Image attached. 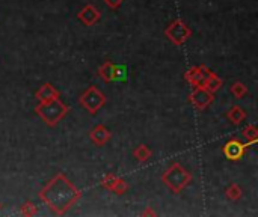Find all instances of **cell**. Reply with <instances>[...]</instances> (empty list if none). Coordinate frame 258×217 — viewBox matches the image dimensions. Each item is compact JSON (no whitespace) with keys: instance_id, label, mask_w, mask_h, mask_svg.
Instances as JSON below:
<instances>
[{"instance_id":"52a82bcc","label":"cell","mask_w":258,"mask_h":217,"mask_svg":"<svg viewBox=\"0 0 258 217\" xmlns=\"http://www.w3.org/2000/svg\"><path fill=\"white\" fill-rule=\"evenodd\" d=\"M224 155L231 160V161H239L243 158L245 155V151H246V147L245 143L240 142L239 139H229L225 145H224Z\"/></svg>"},{"instance_id":"603a6c76","label":"cell","mask_w":258,"mask_h":217,"mask_svg":"<svg viewBox=\"0 0 258 217\" xmlns=\"http://www.w3.org/2000/svg\"><path fill=\"white\" fill-rule=\"evenodd\" d=\"M124 0H104V3L110 8V9H118L123 5Z\"/></svg>"},{"instance_id":"44dd1931","label":"cell","mask_w":258,"mask_h":217,"mask_svg":"<svg viewBox=\"0 0 258 217\" xmlns=\"http://www.w3.org/2000/svg\"><path fill=\"white\" fill-rule=\"evenodd\" d=\"M116 180H118V177H116V175H113V174H107V175H106V177L101 180L100 186H101L103 188H106V190L112 191V188H113V186H115Z\"/></svg>"},{"instance_id":"ac0fdd59","label":"cell","mask_w":258,"mask_h":217,"mask_svg":"<svg viewBox=\"0 0 258 217\" xmlns=\"http://www.w3.org/2000/svg\"><path fill=\"white\" fill-rule=\"evenodd\" d=\"M229 92L234 95V98H237V100H242L243 96L248 95V88L242 83V82H234L229 88Z\"/></svg>"},{"instance_id":"277c9868","label":"cell","mask_w":258,"mask_h":217,"mask_svg":"<svg viewBox=\"0 0 258 217\" xmlns=\"http://www.w3.org/2000/svg\"><path fill=\"white\" fill-rule=\"evenodd\" d=\"M80 104L83 106V109L91 113L96 115L98 113V110H101L106 104V95L97 88V86H89L79 98Z\"/></svg>"},{"instance_id":"4fadbf2b","label":"cell","mask_w":258,"mask_h":217,"mask_svg":"<svg viewBox=\"0 0 258 217\" xmlns=\"http://www.w3.org/2000/svg\"><path fill=\"white\" fill-rule=\"evenodd\" d=\"M184 79L186 82L195 86H201L202 85V74H201V68L199 66H192L184 72Z\"/></svg>"},{"instance_id":"30bf717a","label":"cell","mask_w":258,"mask_h":217,"mask_svg":"<svg viewBox=\"0 0 258 217\" xmlns=\"http://www.w3.org/2000/svg\"><path fill=\"white\" fill-rule=\"evenodd\" d=\"M61 92L52 85V83H44L36 92H35V98L39 101V103H44V101H52V100H56L59 98Z\"/></svg>"},{"instance_id":"8992f818","label":"cell","mask_w":258,"mask_h":217,"mask_svg":"<svg viewBox=\"0 0 258 217\" xmlns=\"http://www.w3.org/2000/svg\"><path fill=\"white\" fill-rule=\"evenodd\" d=\"M189 101L196 110H205L215 101V95H213V92H210L204 86H195L189 95Z\"/></svg>"},{"instance_id":"ffe728a7","label":"cell","mask_w":258,"mask_h":217,"mask_svg":"<svg viewBox=\"0 0 258 217\" xmlns=\"http://www.w3.org/2000/svg\"><path fill=\"white\" fill-rule=\"evenodd\" d=\"M127 190H129V184H127V181H126L124 178H120V177H118V180H116V183H115L112 191L115 193V195L121 196V195H124V193H126Z\"/></svg>"},{"instance_id":"5b68a950","label":"cell","mask_w":258,"mask_h":217,"mask_svg":"<svg viewBox=\"0 0 258 217\" xmlns=\"http://www.w3.org/2000/svg\"><path fill=\"white\" fill-rule=\"evenodd\" d=\"M165 35L174 45L181 47L187 42V39L192 36V29L187 26L183 20L177 18L165 29Z\"/></svg>"},{"instance_id":"8fae6325","label":"cell","mask_w":258,"mask_h":217,"mask_svg":"<svg viewBox=\"0 0 258 217\" xmlns=\"http://www.w3.org/2000/svg\"><path fill=\"white\" fill-rule=\"evenodd\" d=\"M115 69H116V65H115L113 62H110V61L104 62V63L98 68V76H100V79H103L106 83L115 82V79H116Z\"/></svg>"},{"instance_id":"cb8c5ba5","label":"cell","mask_w":258,"mask_h":217,"mask_svg":"<svg viewBox=\"0 0 258 217\" xmlns=\"http://www.w3.org/2000/svg\"><path fill=\"white\" fill-rule=\"evenodd\" d=\"M142 216H156V213H154V211H153L151 208H147V210H145V211L142 213Z\"/></svg>"},{"instance_id":"6da1fadb","label":"cell","mask_w":258,"mask_h":217,"mask_svg":"<svg viewBox=\"0 0 258 217\" xmlns=\"http://www.w3.org/2000/svg\"><path fill=\"white\" fill-rule=\"evenodd\" d=\"M82 190L77 188L65 174L61 172L41 188L38 198L56 216H64L82 198Z\"/></svg>"},{"instance_id":"7a4b0ae2","label":"cell","mask_w":258,"mask_h":217,"mask_svg":"<svg viewBox=\"0 0 258 217\" xmlns=\"http://www.w3.org/2000/svg\"><path fill=\"white\" fill-rule=\"evenodd\" d=\"M68 106L64 104L59 98L52 101L39 103L35 107V113L44 121L47 127H56L68 113Z\"/></svg>"},{"instance_id":"d6986e66","label":"cell","mask_w":258,"mask_h":217,"mask_svg":"<svg viewBox=\"0 0 258 217\" xmlns=\"http://www.w3.org/2000/svg\"><path fill=\"white\" fill-rule=\"evenodd\" d=\"M20 214L25 216V217H33V216L38 214V207L33 202L28 201L20 207Z\"/></svg>"},{"instance_id":"2e32d148","label":"cell","mask_w":258,"mask_h":217,"mask_svg":"<svg viewBox=\"0 0 258 217\" xmlns=\"http://www.w3.org/2000/svg\"><path fill=\"white\" fill-rule=\"evenodd\" d=\"M242 136H243V139H245L246 142H249L248 145L245 143V147H246V148H248V147H252V145L257 143V140H258V130H257L255 125H248V127H245V128L242 130Z\"/></svg>"},{"instance_id":"9c48e42d","label":"cell","mask_w":258,"mask_h":217,"mask_svg":"<svg viewBox=\"0 0 258 217\" xmlns=\"http://www.w3.org/2000/svg\"><path fill=\"white\" fill-rule=\"evenodd\" d=\"M89 139L92 140V143H96L97 147H104V145L112 139V133L109 131L106 125L98 124L89 131Z\"/></svg>"},{"instance_id":"d4e9b609","label":"cell","mask_w":258,"mask_h":217,"mask_svg":"<svg viewBox=\"0 0 258 217\" xmlns=\"http://www.w3.org/2000/svg\"><path fill=\"white\" fill-rule=\"evenodd\" d=\"M0 210H2V204H0Z\"/></svg>"},{"instance_id":"7402d4cb","label":"cell","mask_w":258,"mask_h":217,"mask_svg":"<svg viewBox=\"0 0 258 217\" xmlns=\"http://www.w3.org/2000/svg\"><path fill=\"white\" fill-rule=\"evenodd\" d=\"M115 74H116L115 82H126L127 80V66L126 65H116Z\"/></svg>"},{"instance_id":"5bb4252c","label":"cell","mask_w":258,"mask_h":217,"mask_svg":"<svg viewBox=\"0 0 258 217\" xmlns=\"http://www.w3.org/2000/svg\"><path fill=\"white\" fill-rule=\"evenodd\" d=\"M224 85V80L218 76V74H215V72H213V74L212 76H210V77H207L204 82H202V85L201 86H204L205 89H208L210 92H216V91H219L221 89V86Z\"/></svg>"},{"instance_id":"9a60e30c","label":"cell","mask_w":258,"mask_h":217,"mask_svg":"<svg viewBox=\"0 0 258 217\" xmlns=\"http://www.w3.org/2000/svg\"><path fill=\"white\" fill-rule=\"evenodd\" d=\"M151 155H153L151 150L147 147V145H144V143L139 145V147H136L134 151H133V157H134L137 161H140V163L148 161V160L151 158Z\"/></svg>"},{"instance_id":"e0dca14e","label":"cell","mask_w":258,"mask_h":217,"mask_svg":"<svg viewBox=\"0 0 258 217\" xmlns=\"http://www.w3.org/2000/svg\"><path fill=\"white\" fill-rule=\"evenodd\" d=\"M243 195V191H242V187L236 183H232L226 187L225 190V196L229 199V201H239Z\"/></svg>"},{"instance_id":"7c38bea8","label":"cell","mask_w":258,"mask_h":217,"mask_svg":"<svg viewBox=\"0 0 258 217\" xmlns=\"http://www.w3.org/2000/svg\"><path fill=\"white\" fill-rule=\"evenodd\" d=\"M226 119L231 124L239 125L246 119V110L240 106H232L228 112H226Z\"/></svg>"},{"instance_id":"ba28073f","label":"cell","mask_w":258,"mask_h":217,"mask_svg":"<svg viewBox=\"0 0 258 217\" xmlns=\"http://www.w3.org/2000/svg\"><path fill=\"white\" fill-rule=\"evenodd\" d=\"M77 18L85 24V26H94L100 18H101V14H100V11L94 6V5H91V3H88V5H85L80 11H79V14H77Z\"/></svg>"},{"instance_id":"3957f363","label":"cell","mask_w":258,"mask_h":217,"mask_svg":"<svg viewBox=\"0 0 258 217\" xmlns=\"http://www.w3.org/2000/svg\"><path fill=\"white\" fill-rule=\"evenodd\" d=\"M161 181L166 184V187L171 191L181 193L183 188H186L192 183V174L180 163H174L166 169L165 174L161 175Z\"/></svg>"}]
</instances>
